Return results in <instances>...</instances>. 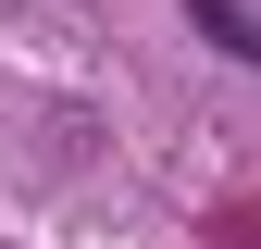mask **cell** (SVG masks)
I'll return each instance as SVG.
<instances>
[{
	"instance_id": "1",
	"label": "cell",
	"mask_w": 261,
	"mask_h": 249,
	"mask_svg": "<svg viewBox=\"0 0 261 249\" xmlns=\"http://www.w3.org/2000/svg\"><path fill=\"white\" fill-rule=\"evenodd\" d=\"M199 13H212V38H224V50H249V13H237V0H199Z\"/></svg>"
}]
</instances>
